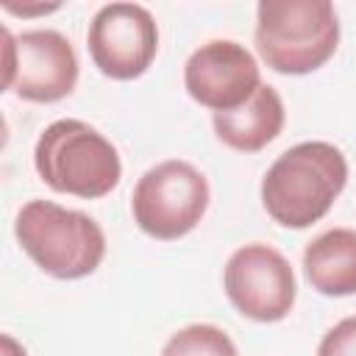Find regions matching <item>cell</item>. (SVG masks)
Wrapping results in <instances>:
<instances>
[{"instance_id":"3","label":"cell","mask_w":356,"mask_h":356,"mask_svg":"<svg viewBox=\"0 0 356 356\" xmlns=\"http://www.w3.org/2000/svg\"><path fill=\"white\" fill-rule=\"evenodd\" d=\"M14 236L33 264L58 281L92 275L106 256V234L95 217L42 197L17 211Z\"/></svg>"},{"instance_id":"6","label":"cell","mask_w":356,"mask_h":356,"mask_svg":"<svg viewBox=\"0 0 356 356\" xmlns=\"http://www.w3.org/2000/svg\"><path fill=\"white\" fill-rule=\"evenodd\" d=\"M78 83L72 42L53 28L11 33L3 28V89L25 103H58Z\"/></svg>"},{"instance_id":"13","label":"cell","mask_w":356,"mask_h":356,"mask_svg":"<svg viewBox=\"0 0 356 356\" xmlns=\"http://www.w3.org/2000/svg\"><path fill=\"white\" fill-rule=\"evenodd\" d=\"M317 356H356V314L342 317L323 334Z\"/></svg>"},{"instance_id":"9","label":"cell","mask_w":356,"mask_h":356,"mask_svg":"<svg viewBox=\"0 0 356 356\" xmlns=\"http://www.w3.org/2000/svg\"><path fill=\"white\" fill-rule=\"evenodd\" d=\"M259 86L261 67L256 56L234 39H211L184 64L186 95L214 114L239 108Z\"/></svg>"},{"instance_id":"14","label":"cell","mask_w":356,"mask_h":356,"mask_svg":"<svg viewBox=\"0 0 356 356\" xmlns=\"http://www.w3.org/2000/svg\"><path fill=\"white\" fill-rule=\"evenodd\" d=\"M3 6H6V11L22 14V17H31V14H50V11H58V8H61L58 3H53V6H44V3H39V6H14V3H3Z\"/></svg>"},{"instance_id":"7","label":"cell","mask_w":356,"mask_h":356,"mask_svg":"<svg viewBox=\"0 0 356 356\" xmlns=\"http://www.w3.org/2000/svg\"><path fill=\"white\" fill-rule=\"evenodd\" d=\"M222 289L231 306L253 323H281L289 317L298 298L289 259L264 242L242 245L228 256Z\"/></svg>"},{"instance_id":"12","label":"cell","mask_w":356,"mask_h":356,"mask_svg":"<svg viewBox=\"0 0 356 356\" xmlns=\"http://www.w3.org/2000/svg\"><path fill=\"white\" fill-rule=\"evenodd\" d=\"M161 356H239V350L220 325L189 323L164 342Z\"/></svg>"},{"instance_id":"1","label":"cell","mask_w":356,"mask_h":356,"mask_svg":"<svg viewBox=\"0 0 356 356\" xmlns=\"http://www.w3.org/2000/svg\"><path fill=\"white\" fill-rule=\"evenodd\" d=\"M348 184L345 153L323 139L284 150L261 178V206L284 228L303 231L320 222Z\"/></svg>"},{"instance_id":"8","label":"cell","mask_w":356,"mask_h":356,"mask_svg":"<svg viewBox=\"0 0 356 356\" xmlns=\"http://www.w3.org/2000/svg\"><path fill=\"white\" fill-rule=\"evenodd\" d=\"M86 47L100 75L134 81L150 70L159 53V25L139 3H106L89 22Z\"/></svg>"},{"instance_id":"11","label":"cell","mask_w":356,"mask_h":356,"mask_svg":"<svg viewBox=\"0 0 356 356\" xmlns=\"http://www.w3.org/2000/svg\"><path fill=\"white\" fill-rule=\"evenodd\" d=\"M303 273L325 298L356 295V231L328 228L303 248Z\"/></svg>"},{"instance_id":"10","label":"cell","mask_w":356,"mask_h":356,"mask_svg":"<svg viewBox=\"0 0 356 356\" xmlns=\"http://www.w3.org/2000/svg\"><path fill=\"white\" fill-rule=\"evenodd\" d=\"M284 100L270 83H261L239 108L211 117L217 139L239 153H259L261 147H267L284 131Z\"/></svg>"},{"instance_id":"2","label":"cell","mask_w":356,"mask_h":356,"mask_svg":"<svg viewBox=\"0 0 356 356\" xmlns=\"http://www.w3.org/2000/svg\"><path fill=\"white\" fill-rule=\"evenodd\" d=\"M253 42L273 72L309 75L339 47L337 8L328 0H261Z\"/></svg>"},{"instance_id":"15","label":"cell","mask_w":356,"mask_h":356,"mask_svg":"<svg viewBox=\"0 0 356 356\" xmlns=\"http://www.w3.org/2000/svg\"><path fill=\"white\" fill-rule=\"evenodd\" d=\"M3 356H25V348L14 342V337L3 334Z\"/></svg>"},{"instance_id":"4","label":"cell","mask_w":356,"mask_h":356,"mask_svg":"<svg viewBox=\"0 0 356 356\" xmlns=\"http://www.w3.org/2000/svg\"><path fill=\"white\" fill-rule=\"evenodd\" d=\"M33 167L39 178L61 195L97 200L122 178L117 147L83 120L50 122L33 145Z\"/></svg>"},{"instance_id":"5","label":"cell","mask_w":356,"mask_h":356,"mask_svg":"<svg viewBox=\"0 0 356 356\" xmlns=\"http://www.w3.org/2000/svg\"><path fill=\"white\" fill-rule=\"evenodd\" d=\"M209 200L211 192L206 175L184 159H167L142 172L136 181L131 214L142 234L172 242L197 228Z\"/></svg>"}]
</instances>
